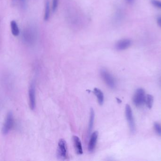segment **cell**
Returning a JSON list of instances; mask_svg holds the SVG:
<instances>
[{
	"instance_id": "cell-1",
	"label": "cell",
	"mask_w": 161,
	"mask_h": 161,
	"mask_svg": "<svg viewBox=\"0 0 161 161\" xmlns=\"http://www.w3.org/2000/svg\"><path fill=\"white\" fill-rule=\"evenodd\" d=\"M100 75L107 86L111 89H114L116 87V81L111 73L106 70L102 69L100 70Z\"/></svg>"
},
{
	"instance_id": "cell-2",
	"label": "cell",
	"mask_w": 161,
	"mask_h": 161,
	"mask_svg": "<svg viewBox=\"0 0 161 161\" xmlns=\"http://www.w3.org/2000/svg\"><path fill=\"white\" fill-rule=\"evenodd\" d=\"M146 96L145 90L142 88H138L133 96V104L137 107L141 106L145 103Z\"/></svg>"
},
{
	"instance_id": "cell-3",
	"label": "cell",
	"mask_w": 161,
	"mask_h": 161,
	"mask_svg": "<svg viewBox=\"0 0 161 161\" xmlns=\"http://www.w3.org/2000/svg\"><path fill=\"white\" fill-rule=\"evenodd\" d=\"M57 156L60 160H66L67 158V146L66 141L64 139L59 140L58 145Z\"/></svg>"
},
{
	"instance_id": "cell-4",
	"label": "cell",
	"mask_w": 161,
	"mask_h": 161,
	"mask_svg": "<svg viewBox=\"0 0 161 161\" xmlns=\"http://www.w3.org/2000/svg\"><path fill=\"white\" fill-rule=\"evenodd\" d=\"M125 115L127 120L128 121L130 131L132 133H134L136 130L135 120L131 108L129 105H127L126 106Z\"/></svg>"
},
{
	"instance_id": "cell-5",
	"label": "cell",
	"mask_w": 161,
	"mask_h": 161,
	"mask_svg": "<svg viewBox=\"0 0 161 161\" xmlns=\"http://www.w3.org/2000/svg\"><path fill=\"white\" fill-rule=\"evenodd\" d=\"M14 124L13 115L12 112H9L2 129V134L6 135L13 128Z\"/></svg>"
},
{
	"instance_id": "cell-6",
	"label": "cell",
	"mask_w": 161,
	"mask_h": 161,
	"mask_svg": "<svg viewBox=\"0 0 161 161\" xmlns=\"http://www.w3.org/2000/svg\"><path fill=\"white\" fill-rule=\"evenodd\" d=\"M28 96H29V102L30 108L33 110L36 108V86L35 82H32L29 86L28 90Z\"/></svg>"
},
{
	"instance_id": "cell-7",
	"label": "cell",
	"mask_w": 161,
	"mask_h": 161,
	"mask_svg": "<svg viewBox=\"0 0 161 161\" xmlns=\"http://www.w3.org/2000/svg\"><path fill=\"white\" fill-rule=\"evenodd\" d=\"M131 44V40L129 39H123L116 43L115 48L118 51L125 50L129 48Z\"/></svg>"
},
{
	"instance_id": "cell-8",
	"label": "cell",
	"mask_w": 161,
	"mask_h": 161,
	"mask_svg": "<svg viewBox=\"0 0 161 161\" xmlns=\"http://www.w3.org/2000/svg\"><path fill=\"white\" fill-rule=\"evenodd\" d=\"M98 132L97 131L94 132L93 133L91 134L88 144V147L89 152H92L94 150L98 139Z\"/></svg>"
},
{
	"instance_id": "cell-9",
	"label": "cell",
	"mask_w": 161,
	"mask_h": 161,
	"mask_svg": "<svg viewBox=\"0 0 161 161\" xmlns=\"http://www.w3.org/2000/svg\"><path fill=\"white\" fill-rule=\"evenodd\" d=\"M73 141L77 154V155H82L83 154V149L80 139L77 136H74L73 137Z\"/></svg>"
},
{
	"instance_id": "cell-10",
	"label": "cell",
	"mask_w": 161,
	"mask_h": 161,
	"mask_svg": "<svg viewBox=\"0 0 161 161\" xmlns=\"http://www.w3.org/2000/svg\"><path fill=\"white\" fill-rule=\"evenodd\" d=\"M50 17V6L49 0H45L44 9V19L45 21L49 20Z\"/></svg>"
},
{
	"instance_id": "cell-11",
	"label": "cell",
	"mask_w": 161,
	"mask_h": 161,
	"mask_svg": "<svg viewBox=\"0 0 161 161\" xmlns=\"http://www.w3.org/2000/svg\"><path fill=\"white\" fill-rule=\"evenodd\" d=\"M94 93L96 96L99 105H102L104 102V95L102 91L98 88H95Z\"/></svg>"
},
{
	"instance_id": "cell-12",
	"label": "cell",
	"mask_w": 161,
	"mask_h": 161,
	"mask_svg": "<svg viewBox=\"0 0 161 161\" xmlns=\"http://www.w3.org/2000/svg\"><path fill=\"white\" fill-rule=\"evenodd\" d=\"M11 32L14 37H17L20 34V29L17 22L15 20H12L10 23Z\"/></svg>"
},
{
	"instance_id": "cell-13",
	"label": "cell",
	"mask_w": 161,
	"mask_h": 161,
	"mask_svg": "<svg viewBox=\"0 0 161 161\" xmlns=\"http://www.w3.org/2000/svg\"><path fill=\"white\" fill-rule=\"evenodd\" d=\"M95 112L93 108L90 109V117H89V124H88V133L90 134L93 128L95 120Z\"/></svg>"
},
{
	"instance_id": "cell-14",
	"label": "cell",
	"mask_w": 161,
	"mask_h": 161,
	"mask_svg": "<svg viewBox=\"0 0 161 161\" xmlns=\"http://www.w3.org/2000/svg\"><path fill=\"white\" fill-rule=\"evenodd\" d=\"M154 102V97L151 95H147L145 99V104L148 108H151Z\"/></svg>"
},
{
	"instance_id": "cell-15",
	"label": "cell",
	"mask_w": 161,
	"mask_h": 161,
	"mask_svg": "<svg viewBox=\"0 0 161 161\" xmlns=\"http://www.w3.org/2000/svg\"><path fill=\"white\" fill-rule=\"evenodd\" d=\"M154 129L156 132L159 136L161 137V125L157 123H156L154 125Z\"/></svg>"
},
{
	"instance_id": "cell-16",
	"label": "cell",
	"mask_w": 161,
	"mask_h": 161,
	"mask_svg": "<svg viewBox=\"0 0 161 161\" xmlns=\"http://www.w3.org/2000/svg\"><path fill=\"white\" fill-rule=\"evenodd\" d=\"M59 0H52V10L53 12H55L57 9L59 5Z\"/></svg>"
},
{
	"instance_id": "cell-17",
	"label": "cell",
	"mask_w": 161,
	"mask_h": 161,
	"mask_svg": "<svg viewBox=\"0 0 161 161\" xmlns=\"http://www.w3.org/2000/svg\"><path fill=\"white\" fill-rule=\"evenodd\" d=\"M151 3L156 7L161 9V1L159 0H152Z\"/></svg>"
},
{
	"instance_id": "cell-18",
	"label": "cell",
	"mask_w": 161,
	"mask_h": 161,
	"mask_svg": "<svg viewBox=\"0 0 161 161\" xmlns=\"http://www.w3.org/2000/svg\"><path fill=\"white\" fill-rule=\"evenodd\" d=\"M157 21L158 25L161 27V17H158V19H157Z\"/></svg>"
},
{
	"instance_id": "cell-19",
	"label": "cell",
	"mask_w": 161,
	"mask_h": 161,
	"mask_svg": "<svg viewBox=\"0 0 161 161\" xmlns=\"http://www.w3.org/2000/svg\"><path fill=\"white\" fill-rule=\"evenodd\" d=\"M126 1L129 4H132L134 2V0H126Z\"/></svg>"
},
{
	"instance_id": "cell-20",
	"label": "cell",
	"mask_w": 161,
	"mask_h": 161,
	"mask_svg": "<svg viewBox=\"0 0 161 161\" xmlns=\"http://www.w3.org/2000/svg\"><path fill=\"white\" fill-rule=\"evenodd\" d=\"M14 1H15V0H14ZM20 2H21V3H22V4H23V3L25 2V0H20Z\"/></svg>"
},
{
	"instance_id": "cell-21",
	"label": "cell",
	"mask_w": 161,
	"mask_h": 161,
	"mask_svg": "<svg viewBox=\"0 0 161 161\" xmlns=\"http://www.w3.org/2000/svg\"></svg>"
}]
</instances>
